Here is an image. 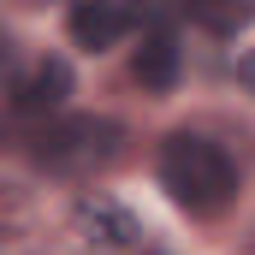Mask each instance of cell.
I'll return each mask as SVG.
<instances>
[{
    "label": "cell",
    "mask_w": 255,
    "mask_h": 255,
    "mask_svg": "<svg viewBox=\"0 0 255 255\" xmlns=\"http://www.w3.org/2000/svg\"><path fill=\"white\" fill-rule=\"evenodd\" d=\"M65 95H71V65L54 60V54H42L24 77H12V113H18V119H48V113H60ZM48 125H54V119H48Z\"/></svg>",
    "instance_id": "4"
},
{
    "label": "cell",
    "mask_w": 255,
    "mask_h": 255,
    "mask_svg": "<svg viewBox=\"0 0 255 255\" xmlns=\"http://www.w3.org/2000/svg\"><path fill=\"white\" fill-rule=\"evenodd\" d=\"M71 232H77V244L89 255H130L136 250V220H130L125 208L113 202V196H77V208H71Z\"/></svg>",
    "instance_id": "3"
},
{
    "label": "cell",
    "mask_w": 255,
    "mask_h": 255,
    "mask_svg": "<svg viewBox=\"0 0 255 255\" xmlns=\"http://www.w3.org/2000/svg\"><path fill=\"white\" fill-rule=\"evenodd\" d=\"M238 83H244V89H250V95H255V48H250V54H244V60H238Z\"/></svg>",
    "instance_id": "8"
},
{
    "label": "cell",
    "mask_w": 255,
    "mask_h": 255,
    "mask_svg": "<svg viewBox=\"0 0 255 255\" xmlns=\"http://www.w3.org/2000/svg\"><path fill=\"white\" fill-rule=\"evenodd\" d=\"M160 184L172 190V202H178L184 214L214 220V214H226L232 196H238V166H232V154H226L220 142H208V136H196V130H172V136L160 142Z\"/></svg>",
    "instance_id": "1"
},
{
    "label": "cell",
    "mask_w": 255,
    "mask_h": 255,
    "mask_svg": "<svg viewBox=\"0 0 255 255\" xmlns=\"http://www.w3.org/2000/svg\"><path fill=\"white\" fill-rule=\"evenodd\" d=\"M136 83L142 89H154V95H166L172 83H178V42H172V30H148L142 36V48H136Z\"/></svg>",
    "instance_id": "6"
},
{
    "label": "cell",
    "mask_w": 255,
    "mask_h": 255,
    "mask_svg": "<svg viewBox=\"0 0 255 255\" xmlns=\"http://www.w3.org/2000/svg\"><path fill=\"white\" fill-rule=\"evenodd\" d=\"M196 24H202V30L232 36V30H244V24H250V12H196Z\"/></svg>",
    "instance_id": "7"
},
{
    "label": "cell",
    "mask_w": 255,
    "mask_h": 255,
    "mask_svg": "<svg viewBox=\"0 0 255 255\" xmlns=\"http://www.w3.org/2000/svg\"><path fill=\"white\" fill-rule=\"evenodd\" d=\"M65 30L77 36V48L107 54V48H119L130 30H136V12H125V6H71L65 12Z\"/></svg>",
    "instance_id": "5"
},
{
    "label": "cell",
    "mask_w": 255,
    "mask_h": 255,
    "mask_svg": "<svg viewBox=\"0 0 255 255\" xmlns=\"http://www.w3.org/2000/svg\"><path fill=\"white\" fill-rule=\"evenodd\" d=\"M125 142V125L119 119H95V113H71V119H54L30 136V160L42 172H60V178H89L101 172Z\"/></svg>",
    "instance_id": "2"
}]
</instances>
